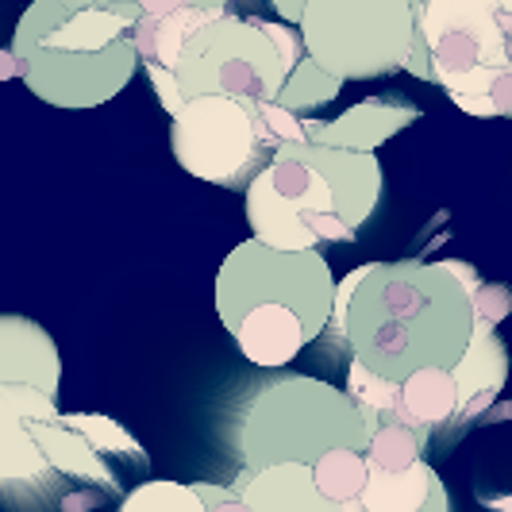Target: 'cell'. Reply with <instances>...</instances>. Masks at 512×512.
<instances>
[{"mask_svg": "<svg viewBox=\"0 0 512 512\" xmlns=\"http://www.w3.org/2000/svg\"><path fill=\"white\" fill-rule=\"evenodd\" d=\"M193 486L205 497L208 512H255L235 486H216V482H193Z\"/></svg>", "mask_w": 512, "mask_h": 512, "instance_id": "cell-33", "label": "cell"}, {"mask_svg": "<svg viewBox=\"0 0 512 512\" xmlns=\"http://www.w3.org/2000/svg\"><path fill=\"white\" fill-rule=\"evenodd\" d=\"M347 81L343 77H335L332 70H324L312 54L301 58V66L289 74V81L282 85V93H278V104L282 108H293V112H316V108H324V104H332L339 97V89H343Z\"/></svg>", "mask_w": 512, "mask_h": 512, "instance_id": "cell-20", "label": "cell"}, {"mask_svg": "<svg viewBox=\"0 0 512 512\" xmlns=\"http://www.w3.org/2000/svg\"><path fill=\"white\" fill-rule=\"evenodd\" d=\"M486 505L493 512H512V497H486Z\"/></svg>", "mask_w": 512, "mask_h": 512, "instance_id": "cell-42", "label": "cell"}, {"mask_svg": "<svg viewBox=\"0 0 512 512\" xmlns=\"http://www.w3.org/2000/svg\"><path fill=\"white\" fill-rule=\"evenodd\" d=\"M489 97H493V104H497V116L512 120V70H505V74L493 81Z\"/></svg>", "mask_w": 512, "mask_h": 512, "instance_id": "cell-37", "label": "cell"}, {"mask_svg": "<svg viewBox=\"0 0 512 512\" xmlns=\"http://www.w3.org/2000/svg\"><path fill=\"white\" fill-rule=\"evenodd\" d=\"M474 312H478V320L497 328L512 312V289L501 282H482V289L474 293Z\"/></svg>", "mask_w": 512, "mask_h": 512, "instance_id": "cell-31", "label": "cell"}, {"mask_svg": "<svg viewBox=\"0 0 512 512\" xmlns=\"http://www.w3.org/2000/svg\"><path fill=\"white\" fill-rule=\"evenodd\" d=\"M170 151L185 174L220 189H247L274 158L258 135L255 108L235 97H189L170 116Z\"/></svg>", "mask_w": 512, "mask_h": 512, "instance_id": "cell-7", "label": "cell"}, {"mask_svg": "<svg viewBox=\"0 0 512 512\" xmlns=\"http://www.w3.org/2000/svg\"><path fill=\"white\" fill-rule=\"evenodd\" d=\"M439 486V474L428 462H416L409 470H382L370 466V482L362 489L366 512H420Z\"/></svg>", "mask_w": 512, "mask_h": 512, "instance_id": "cell-15", "label": "cell"}, {"mask_svg": "<svg viewBox=\"0 0 512 512\" xmlns=\"http://www.w3.org/2000/svg\"><path fill=\"white\" fill-rule=\"evenodd\" d=\"M447 266H451V274H455V278H459V282L466 285V289H470V297H474V293L482 289V278L474 274V266H470V262H459V258H447Z\"/></svg>", "mask_w": 512, "mask_h": 512, "instance_id": "cell-39", "label": "cell"}, {"mask_svg": "<svg viewBox=\"0 0 512 512\" xmlns=\"http://www.w3.org/2000/svg\"><path fill=\"white\" fill-rule=\"evenodd\" d=\"M74 12L81 8H108V12H120V16H128V20H143V8H139V0H66Z\"/></svg>", "mask_w": 512, "mask_h": 512, "instance_id": "cell-35", "label": "cell"}, {"mask_svg": "<svg viewBox=\"0 0 512 512\" xmlns=\"http://www.w3.org/2000/svg\"><path fill=\"white\" fill-rule=\"evenodd\" d=\"M409 74H416L420 81H436V62H432V47H428V39L416 31V43H412V54H409V66H405Z\"/></svg>", "mask_w": 512, "mask_h": 512, "instance_id": "cell-34", "label": "cell"}, {"mask_svg": "<svg viewBox=\"0 0 512 512\" xmlns=\"http://www.w3.org/2000/svg\"><path fill=\"white\" fill-rule=\"evenodd\" d=\"M0 416L20 420V424H58L62 420L51 393L31 389V385H0Z\"/></svg>", "mask_w": 512, "mask_h": 512, "instance_id": "cell-26", "label": "cell"}, {"mask_svg": "<svg viewBox=\"0 0 512 512\" xmlns=\"http://www.w3.org/2000/svg\"><path fill=\"white\" fill-rule=\"evenodd\" d=\"M451 374H455V382H459L462 420L482 416V412L497 401V393L509 382V351H505V343H501V335H497L493 324L478 320L474 339H470L466 355H462V362Z\"/></svg>", "mask_w": 512, "mask_h": 512, "instance_id": "cell-13", "label": "cell"}, {"mask_svg": "<svg viewBox=\"0 0 512 512\" xmlns=\"http://www.w3.org/2000/svg\"><path fill=\"white\" fill-rule=\"evenodd\" d=\"M62 424H70L74 432H81V436L89 439L97 451H104V447H128V451H139L135 443H131V436L116 424V420H108V416H85V412H74V416H62Z\"/></svg>", "mask_w": 512, "mask_h": 512, "instance_id": "cell-28", "label": "cell"}, {"mask_svg": "<svg viewBox=\"0 0 512 512\" xmlns=\"http://www.w3.org/2000/svg\"><path fill=\"white\" fill-rule=\"evenodd\" d=\"M378 201V151L285 143L247 185V224L278 251H316L320 243H355Z\"/></svg>", "mask_w": 512, "mask_h": 512, "instance_id": "cell-2", "label": "cell"}, {"mask_svg": "<svg viewBox=\"0 0 512 512\" xmlns=\"http://www.w3.org/2000/svg\"><path fill=\"white\" fill-rule=\"evenodd\" d=\"M70 4L66 0H31L24 8V16H20V24H16V35H12V51L27 58V54L35 51V47H43V39L51 35L54 27L62 24V20H70Z\"/></svg>", "mask_w": 512, "mask_h": 512, "instance_id": "cell-24", "label": "cell"}, {"mask_svg": "<svg viewBox=\"0 0 512 512\" xmlns=\"http://www.w3.org/2000/svg\"><path fill=\"white\" fill-rule=\"evenodd\" d=\"M428 436L432 432H416V428H405L397 420H385L366 447V462L382 466V470H409L416 462H424V439Z\"/></svg>", "mask_w": 512, "mask_h": 512, "instance_id": "cell-22", "label": "cell"}, {"mask_svg": "<svg viewBox=\"0 0 512 512\" xmlns=\"http://www.w3.org/2000/svg\"><path fill=\"white\" fill-rule=\"evenodd\" d=\"M312 474H316V486H320L324 497L347 505V501H359L362 497V489L370 482V462H366V451L335 447L324 459L312 462Z\"/></svg>", "mask_w": 512, "mask_h": 512, "instance_id": "cell-18", "label": "cell"}, {"mask_svg": "<svg viewBox=\"0 0 512 512\" xmlns=\"http://www.w3.org/2000/svg\"><path fill=\"white\" fill-rule=\"evenodd\" d=\"M139 51L135 43L120 39L108 51H54L39 47L24 58V81L39 101L54 108H97L108 104L116 93L128 89V81L139 70Z\"/></svg>", "mask_w": 512, "mask_h": 512, "instance_id": "cell-9", "label": "cell"}, {"mask_svg": "<svg viewBox=\"0 0 512 512\" xmlns=\"http://www.w3.org/2000/svg\"><path fill=\"white\" fill-rule=\"evenodd\" d=\"M343 512H366V505H362V497H359V501H347V505H343Z\"/></svg>", "mask_w": 512, "mask_h": 512, "instance_id": "cell-43", "label": "cell"}, {"mask_svg": "<svg viewBox=\"0 0 512 512\" xmlns=\"http://www.w3.org/2000/svg\"><path fill=\"white\" fill-rule=\"evenodd\" d=\"M335 274L328 258L316 251H278L262 239H243L231 247L224 266L216 270V316L224 328H235L243 316L262 308L297 312L312 339L332 328Z\"/></svg>", "mask_w": 512, "mask_h": 512, "instance_id": "cell-4", "label": "cell"}, {"mask_svg": "<svg viewBox=\"0 0 512 512\" xmlns=\"http://www.w3.org/2000/svg\"><path fill=\"white\" fill-rule=\"evenodd\" d=\"M274 8H278V16H282L285 24L301 27V20H305L308 12V0H270Z\"/></svg>", "mask_w": 512, "mask_h": 512, "instance_id": "cell-38", "label": "cell"}, {"mask_svg": "<svg viewBox=\"0 0 512 512\" xmlns=\"http://www.w3.org/2000/svg\"><path fill=\"white\" fill-rule=\"evenodd\" d=\"M370 266H374V262H366V266H359V270L343 274L339 285H335V308H332V328H328V332H332L339 343H347V312H351V297H355V289L362 285V278L370 274Z\"/></svg>", "mask_w": 512, "mask_h": 512, "instance_id": "cell-30", "label": "cell"}, {"mask_svg": "<svg viewBox=\"0 0 512 512\" xmlns=\"http://www.w3.org/2000/svg\"><path fill=\"white\" fill-rule=\"evenodd\" d=\"M220 20V12L212 8H201V4H185L170 16H154V62L178 70V58L185 51V43L201 31L205 24Z\"/></svg>", "mask_w": 512, "mask_h": 512, "instance_id": "cell-21", "label": "cell"}, {"mask_svg": "<svg viewBox=\"0 0 512 512\" xmlns=\"http://www.w3.org/2000/svg\"><path fill=\"white\" fill-rule=\"evenodd\" d=\"M451 101L459 104L466 116H478V120H489V116H497V104L489 93H451Z\"/></svg>", "mask_w": 512, "mask_h": 512, "instance_id": "cell-36", "label": "cell"}, {"mask_svg": "<svg viewBox=\"0 0 512 512\" xmlns=\"http://www.w3.org/2000/svg\"><path fill=\"white\" fill-rule=\"evenodd\" d=\"M235 489L255 512H343L339 501L324 497L316 474L305 462H278L266 470H239Z\"/></svg>", "mask_w": 512, "mask_h": 512, "instance_id": "cell-11", "label": "cell"}, {"mask_svg": "<svg viewBox=\"0 0 512 512\" xmlns=\"http://www.w3.org/2000/svg\"><path fill=\"white\" fill-rule=\"evenodd\" d=\"M255 120H258V135H262L266 151H278L285 143H308L305 116L293 112V108H282L278 101L255 104Z\"/></svg>", "mask_w": 512, "mask_h": 512, "instance_id": "cell-27", "label": "cell"}, {"mask_svg": "<svg viewBox=\"0 0 512 512\" xmlns=\"http://www.w3.org/2000/svg\"><path fill=\"white\" fill-rule=\"evenodd\" d=\"M470 289L447 262H374L351 297L347 347L389 382L416 370H455L474 339Z\"/></svg>", "mask_w": 512, "mask_h": 512, "instance_id": "cell-1", "label": "cell"}, {"mask_svg": "<svg viewBox=\"0 0 512 512\" xmlns=\"http://www.w3.org/2000/svg\"><path fill=\"white\" fill-rule=\"evenodd\" d=\"M412 4H416V12H424V0H412Z\"/></svg>", "mask_w": 512, "mask_h": 512, "instance_id": "cell-44", "label": "cell"}, {"mask_svg": "<svg viewBox=\"0 0 512 512\" xmlns=\"http://www.w3.org/2000/svg\"><path fill=\"white\" fill-rule=\"evenodd\" d=\"M420 120V108L405 97H370V101L351 104L335 120H324L316 143L324 147H343V151H378L397 131Z\"/></svg>", "mask_w": 512, "mask_h": 512, "instance_id": "cell-12", "label": "cell"}, {"mask_svg": "<svg viewBox=\"0 0 512 512\" xmlns=\"http://www.w3.org/2000/svg\"><path fill=\"white\" fill-rule=\"evenodd\" d=\"M51 470V462L43 455L39 439L31 436V428L20 420L0 416V478L4 482H31L43 478Z\"/></svg>", "mask_w": 512, "mask_h": 512, "instance_id": "cell-19", "label": "cell"}, {"mask_svg": "<svg viewBox=\"0 0 512 512\" xmlns=\"http://www.w3.org/2000/svg\"><path fill=\"white\" fill-rule=\"evenodd\" d=\"M347 393L359 405H370V409L382 412V420H393L397 409H401V382H389L382 374H374L359 359H351V370H347Z\"/></svg>", "mask_w": 512, "mask_h": 512, "instance_id": "cell-25", "label": "cell"}, {"mask_svg": "<svg viewBox=\"0 0 512 512\" xmlns=\"http://www.w3.org/2000/svg\"><path fill=\"white\" fill-rule=\"evenodd\" d=\"M143 66H147V77H151V89L158 93V101H162V108H166L170 116H178L181 108H185V93H181L178 74H174L170 66H162V62H143Z\"/></svg>", "mask_w": 512, "mask_h": 512, "instance_id": "cell-32", "label": "cell"}, {"mask_svg": "<svg viewBox=\"0 0 512 512\" xmlns=\"http://www.w3.org/2000/svg\"><path fill=\"white\" fill-rule=\"evenodd\" d=\"M420 35L432 47L436 85L447 93H489L512 70L501 0H428Z\"/></svg>", "mask_w": 512, "mask_h": 512, "instance_id": "cell-8", "label": "cell"}, {"mask_svg": "<svg viewBox=\"0 0 512 512\" xmlns=\"http://www.w3.org/2000/svg\"><path fill=\"white\" fill-rule=\"evenodd\" d=\"M120 512H208V505L193 482L185 486V482H170V478H154V482L131 489Z\"/></svg>", "mask_w": 512, "mask_h": 512, "instance_id": "cell-23", "label": "cell"}, {"mask_svg": "<svg viewBox=\"0 0 512 512\" xmlns=\"http://www.w3.org/2000/svg\"><path fill=\"white\" fill-rule=\"evenodd\" d=\"M416 31L412 0H308L301 20L305 51L343 81L405 70Z\"/></svg>", "mask_w": 512, "mask_h": 512, "instance_id": "cell-5", "label": "cell"}, {"mask_svg": "<svg viewBox=\"0 0 512 512\" xmlns=\"http://www.w3.org/2000/svg\"><path fill=\"white\" fill-rule=\"evenodd\" d=\"M420 512H451V497H447V486H443V482H439L436 493H432V501Z\"/></svg>", "mask_w": 512, "mask_h": 512, "instance_id": "cell-41", "label": "cell"}, {"mask_svg": "<svg viewBox=\"0 0 512 512\" xmlns=\"http://www.w3.org/2000/svg\"><path fill=\"white\" fill-rule=\"evenodd\" d=\"M178 81L185 101L189 97H235L243 104L278 101L289 70L274 39L239 16H220L205 24L178 58Z\"/></svg>", "mask_w": 512, "mask_h": 512, "instance_id": "cell-6", "label": "cell"}, {"mask_svg": "<svg viewBox=\"0 0 512 512\" xmlns=\"http://www.w3.org/2000/svg\"><path fill=\"white\" fill-rule=\"evenodd\" d=\"M27 428H31V436L39 439V447H43V455L51 462V470L74 474V478H97L104 486H112V474H108V466L97 455V447L81 436V432H74L70 424L58 420V424H27Z\"/></svg>", "mask_w": 512, "mask_h": 512, "instance_id": "cell-17", "label": "cell"}, {"mask_svg": "<svg viewBox=\"0 0 512 512\" xmlns=\"http://www.w3.org/2000/svg\"><path fill=\"white\" fill-rule=\"evenodd\" d=\"M131 27H135V20L120 16V12L81 8V12H70V20H62L54 27L51 35L43 39V47H54V51H108L112 43L128 39Z\"/></svg>", "mask_w": 512, "mask_h": 512, "instance_id": "cell-16", "label": "cell"}, {"mask_svg": "<svg viewBox=\"0 0 512 512\" xmlns=\"http://www.w3.org/2000/svg\"><path fill=\"white\" fill-rule=\"evenodd\" d=\"M424 4H428V0H424Z\"/></svg>", "mask_w": 512, "mask_h": 512, "instance_id": "cell-45", "label": "cell"}, {"mask_svg": "<svg viewBox=\"0 0 512 512\" xmlns=\"http://www.w3.org/2000/svg\"><path fill=\"white\" fill-rule=\"evenodd\" d=\"M62 359L43 324L4 312L0 316V385H31L58 397Z\"/></svg>", "mask_w": 512, "mask_h": 512, "instance_id": "cell-10", "label": "cell"}, {"mask_svg": "<svg viewBox=\"0 0 512 512\" xmlns=\"http://www.w3.org/2000/svg\"><path fill=\"white\" fill-rule=\"evenodd\" d=\"M270 39H274V47L282 51V62H285V70L293 74L297 66H301V58H305V35H301V27H293V24H274V20H255Z\"/></svg>", "mask_w": 512, "mask_h": 512, "instance_id": "cell-29", "label": "cell"}, {"mask_svg": "<svg viewBox=\"0 0 512 512\" xmlns=\"http://www.w3.org/2000/svg\"><path fill=\"white\" fill-rule=\"evenodd\" d=\"M382 424V412L359 405L347 389L308 374H285L251 397L235 428V451L247 470L278 462L312 466L335 447L366 451Z\"/></svg>", "mask_w": 512, "mask_h": 512, "instance_id": "cell-3", "label": "cell"}, {"mask_svg": "<svg viewBox=\"0 0 512 512\" xmlns=\"http://www.w3.org/2000/svg\"><path fill=\"white\" fill-rule=\"evenodd\" d=\"M185 4H189V0H139L143 16H170V12H178Z\"/></svg>", "mask_w": 512, "mask_h": 512, "instance_id": "cell-40", "label": "cell"}, {"mask_svg": "<svg viewBox=\"0 0 512 512\" xmlns=\"http://www.w3.org/2000/svg\"><path fill=\"white\" fill-rule=\"evenodd\" d=\"M459 409V382L451 370H416L412 378L401 382V409L393 420L416 432H432V428H443L447 420H455Z\"/></svg>", "mask_w": 512, "mask_h": 512, "instance_id": "cell-14", "label": "cell"}]
</instances>
